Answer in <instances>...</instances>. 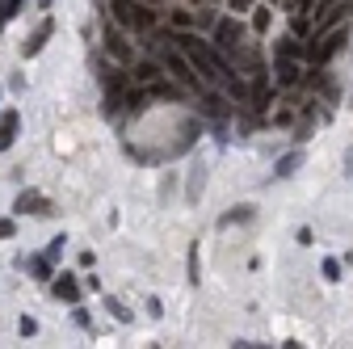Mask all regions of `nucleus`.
<instances>
[{"mask_svg": "<svg viewBox=\"0 0 353 349\" xmlns=\"http://www.w3.org/2000/svg\"><path fill=\"white\" fill-rule=\"evenodd\" d=\"M110 17L126 30V34H152L156 30V13L139 0H110Z\"/></svg>", "mask_w": 353, "mask_h": 349, "instance_id": "f257e3e1", "label": "nucleus"}, {"mask_svg": "<svg viewBox=\"0 0 353 349\" xmlns=\"http://www.w3.org/2000/svg\"><path fill=\"white\" fill-rule=\"evenodd\" d=\"M105 51L118 59V63H130V59H135V47H130V38H126V30L110 17L105 21Z\"/></svg>", "mask_w": 353, "mask_h": 349, "instance_id": "f03ea898", "label": "nucleus"}, {"mask_svg": "<svg viewBox=\"0 0 353 349\" xmlns=\"http://www.w3.org/2000/svg\"><path fill=\"white\" fill-rule=\"evenodd\" d=\"M244 38H248V30H244L240 21H219V26H214V47L223 51V55H236V51L244 47Z\"/></svg>", "mask_w": 353, "mask_h": 349, "instance_id": "7ed1b4c3", "label": "nucleus"}, {"mask_svg": "<svg viewBox=\"0 0 353 349\" xmlns=\"http://www.w3.org/2000/svg\"><path fill=\"white\" fill-rule=\"evenodd\" d=\"M345 38H349V30H320V42L312 47V59H316V63L332 59V55L345 47Z\"/></svg>", "mask_w": 353, "mask_h": 349, "instance_id": "20e7f679", "label": "nucleus"}, {"mask_svg": "<svg viewBox=\"0 0 353 349\" xmlns=\"http://www.w3.org/2000/svg\"><path fill=\"white\" fill-rule=\"evenodd\" d=\"M17 215H51V206H47V198H42L38 190H26V194H17V206H13Z\"/></svg>", "mask_w": 353, "mask_h": 349, "instance_id": "39448f33", "label": "nucleus"}, {"mask_svg": "<svg viewBox=\"0 0 353 349\" xmlns=\"http://www.w3.org/2000/svg\"><path fill=\"white\" fill-rule=\"evenodd\" d=\"M17 126H21L17 110H5V114H0V152H9V148H13V135H17Z\"/></svg>", "mask_w": 353, "mask_h": 349, "instance_id": "423d86ee", "label": "nucleus"}, {"mask_svg": "<svg viewBox=\"0 0 353 349\" xmlns=\"http://www.w3.org/2000/svg\"><path fill=\"white\" fill-rule=\"evenodd\" d=\"M51 30H55L51 21H42V26L34 30V38H26V47H21V55H26V59H30V55H38L42 47H47V38H51Z\"/></svg>", "mask_w": 353, "mask_h": 349, "instance_id": "0eeeda50", "label": "nucleus"}, {"mask_svg": "<svg viewBox=\"0 0 353 349\" xmlns=\"http://www.w3.org/2000/svg\"><path fill=\"white\" fill-rule=\"evenodd\" d=\"M294 168H303V148H294V152H286L278 164H274V177H290Z\"/></svg>", "mask_w": 353, "mask_h": 349, "instance_id": "6e6552de", "label": "nucleus"}, {"mask_svg": "<svg viewBox=\"0 0 353 349\" xmlns=\"http://www.w3.org/2000/svg\"><path fill=\"white\" fill-rule=\"evenodd\" d=\"M55 295L68 299V303H80V282L72 274H63V278H55Z\"/></svg>", "mask_w": 353, "mask_h": 349, "instance_id": "1a4fd4ad", "label": "nucleus"}, {"mask_svg": "<svg viewBox=\"0 0 353 349\" xmlns=\"http://www.w3.org/2000/svg\"><path fill=\"white\" fill-rule=\"evenodd\" d=\"M130 76H135V84H152V80H160V68L156 63H135Z\"/></svg>", "mask_w": 353, "mask_h": 349, "instance_id": "9d476101", "label": "nucleus"}, {"mask_svg": "<svg viewBox=\"0 0 353 349\" xmlns=\"http://www.w3.org/2000/svg\"><path fill=\"white\" fill-rule=\"evenodd\" d=\"M30 270H34L38 282H51V257H34V261H30Z\"/></svg>", "mask_w": 353, "mask_h": 349, "instance_id": "9b49d317", "label": "nucleus"}, {"mask_svg": "<svg viewBox=\"0 0 353 349\" xmlns=\"http://www.w3.org/2000/svg\"><path fill=\"white\" fill-rule=\"evenodd\" d=\"M320 274H324L328 282H341V261H332V257H328L324 266H320Z\"/></svg>", "mask_w": 353, "mask_h": 349, "instance_id": "f8f14e48", "label": "nucleus"}, {"mask_svg": "<svg viewBox=\"0 0 353 349\" xmlns=\"http://www.w3.org/2000/svg\"><path fill=\"white\" fill-rule=\"evenodd\" d=\"M244 219H252V210H248V206H240V210L223 215V223H244Z\"/></svg>", "mask_w": 353, "mask_h": 349, "instance_id": "ddd939ff", "label": "nucleus"}, {"mask_svg": "<svg viewBox=\"0 0 353 349\" xmlns=\"http://www.w3.org/2000/svg\"><path fill=\"white\" fill-rule=\"evenodd\" d=\"M202 194V168H194V177H190V198Z\"/></svg>", "mask_w": 353, "mask_h": 349, "instance_id": "4468645a", "label": "nucleus"}, {"mask_svg": "<svg viewBox=\"0 0 353 349\" xmlns=\"http://www.w3.org/2000/svg\"><path fill=\"white\" fill-rule=\"evenodd\" d=\"M190 282H198V244L190 248Z\"/></svg>", "mask_w": 353, "mask_h": 349, "instance_id": "2eb2a0df", "label": "nucleus"}, {"mask_svg": "<svg viewBox=\"0 0 353 349\" xmlns=\"http://www.w3.org/2000/svg\"><path fill=\"white\" fill-rule=\"evenodd\" d=\"M228 5H232V13H248V9L256 5V0H228Z\"/></svg>", "mask_w": 353, "mask_h": 349, "instance_id": "dca6fc26", "label": "nucleus"}, {"mask_svg": "<svg viewBox=\"0 0 353 349\" xmlns=\"http://www.w3.org/2000/svg\"><path fill=\"white\" fill-rule=\"evenodd\" d=\"M17 9H21V0H5V9H0V17H5V21H9V17H13Z\"/></svg>", "mask_w": 353, "mask_h": 349, "instance_id": "f3484780", "label": "nucleus"}, {"mask_svg": "<svg viewBox=\"0 0 353 349\" xmlns=\"http://www.w3.org/2000/svg\"><path fill=\"white\" fill-rule=\"evenodd\" d=\"M17 328H21V332H26V337H34V332H38V324H34V320H30V316H21V324H17Z\"/></svg>", "mask_w": 353, "mask_h": 349, "instance_id": "a211bd4d", "label": "nucleus"}, {"mask_svg": "<svg viewBox=\"0 0 353 349\" xmlns=\"http://www.w3.org/2000/svg\"><path fill=\"white\" fill-rule=\"evenodd\" d=\"M256 30H261V34L270 30V9H261V13H256Z\"/></svg>", "mask_w": 353, "mask_h": 349, "instance_id": "6ab92c4d", "label": "nucleus"}, {"mask_svg": "<svg viewBox=\"0 0 353 349\" xmlns=\"http://www.w3.org/2000/svg\"><path fill=\"white\" fill-rule=\"evenodd\" d=\"M105 308H110V312H114L118 320H126V308H122V303H118V299H110V303H105Z\"/></svg>", "mask_w": 353, "mask_h": 349, "instance_id": "aec40b11", "label": "nucleus"}, {"mask_svg": "<svg viewBox=\"0 0 353 349\" xmlns=\"http://www.w3.org/2000/svg\"><path fill=\"white\" fill-rule=\"evenodd\" d=\"M0 236H13V219H0Z\"/></svg>", "mask_w": 353, "mask_h": 349, "instance_id": "412c9836", "label": "nucleus"}, {"mask_svg": "<svg viewBox=\"0 0 353 349\" xmlns=\"http://www.w3.org/2000/svg\"><path fill=\"white\" fill-rule=\"evenodd\" d=\"M345 172L353 177V148H349V156H345Z\"/></svg>", "mask_w": 353, "mask_h": 349, "instance_id": "4be33fe9", "label": "nucleus"}, {"mask_svg": "<svg viewBox=\"0 0 353 349\" xmlns=\"http://www.w3.org/2000/svg\"><path fill=\"white\" fill-rule=\"evenodd\" d=\"M38 5H42V9H47V5H51V0H38Z\"/></svg>", "mask_w": 353, "mask_h": 349, "instance_id": "5701e85b", "label": "nucleus"}, {"mask_svg": "<svg viewBox=\"0 0 353 349\" xmlns=\"http://www.w3.org/2000/svg\"><path fill=\"white\" fill-rule=\"evenodd\" d=\"M324 5H336V0H324Z\"/></svg>", "mask_w": 353, "mask_h": 349, "instance_id": "b1692460", "label": "nucleus"}]
</instances>
